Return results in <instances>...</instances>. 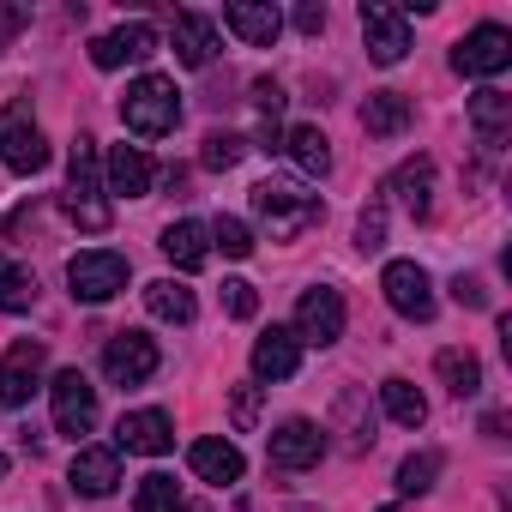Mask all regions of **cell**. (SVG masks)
Listing matches in <instances>:
<instances>
[{"label": "cell", "instance_id": "1", "mask_svg": "<svg viewBox=\"0 0 512 512\" xmlns=\"http://www.w3.org/2000/svg\"><path fill=\"white\" fill-rule=\"evenodd\" d=\"M121 121H127V133H139V139L175 133V121H181V91H175V79H163V73L133 79L127 97H121Z\"/></svg>", "mask_w": 512, "mask_h": 512}, {"label": "cell", "instance_id": "2", "mask_svg": "<svg viewBox=\"0 0 512 512\" xmlns=\"http://www.w3.org/2000/svg\"><path fill=\"white\" fill-rule=\"evenodd\" d=\"M61 205H67V217L79 223V229H91V235H103L109 229V199H103V187H97V145L91 139H73V163H67V193H61Z\"/></svg>", "mask_w": 512, "mask_h": 512}, {"label": "cell", "instance_id": "3", "mask_svg": "<svg viewBox=\"0 0 512 512\" xmlns=\"http://www.w3.org/2000/svg\"><path fill=\"white\" fill-rule=\"evenodd\" d=\"M253 211L272 223V235H302L308 223H320V199L302 193L296 181H260L253 187Z\"/></svg>", "mask_w": 512, "mask_h": 512}, {"label": "cell", "instance_id": "4", "mask_svg": "<svg viewBox=\"0 0 512 512\" xmlns=\"http://www.w3.org/2000/svg\"><path fill=\"white\" fill-rule=\"evenodd\" d=\"M0 163H7L13 175L49 169V139L37 133V121H31L25 103H7V109H0Z\"/></svg>", "mask_w": 512, "mask_h": 512}, {"label": "cell", "instance_id": "5", "mask_svg": "<svg viewBox=\"0 0 512 512\" xmlns=\"http://www.w3.org/2000/svg\"><path fill=\"white\" fill-rule=\"evenodd\" d=\"M67 284H73V296L79 302H109V296H121L127 290V260L121 253H109V247H91V253H73L67 260Z\"/></svg>", "mask_w": 512, "mask_h": 512}, {"label": "cell", "instance_id": "6", "mask_svg": "<svg viewBox=\"0 0 512 512\" xmlns=\"http://www.w3.org/2000/svg\"><path fill=\"white\" fill-rule=\"evenodd\" d=\"M362 37H368L374 67H398V61L410 55V19H404V7H386V0H362Z\"/></svg>", "mask_w": 512, "mask_h": 512}, {"label": "cell", "instance_id": "7", "mask_svg": "<svg viewBox=\"0 0 512 512\" xmlns=\"http://www.w3.org/2000/svg\"><path fill=\"white\" fill-rule=\"evenodd\" d=\"M512 67V37L500 31V25H476L458 49H452V73H464V79H494V73H506Z\"/></svg>", "mask_w": 512, "mask_h": 512}, {"label": "cell", "instance_id": "8", "mask_svg": "<svg viewBox=\"0 0 512 512\" xmlns=\"http://www.w3.org/2000/svg\"><path fill=\"white\" fill-rule=\"evenodd\" d=\"M157 338H145V332H115L109 338V350H103V374L115 380V386H145L151 374H157Z\"/></svg>", "mask_w": 512, "mask_h": 512}, {"label": "cell", "instance_id": "9", "mask_svg": "<svg viewBox=\"0 0 512 512\" xmlns=\"http://www.w3.org/2000/svg\"><path fill=\"white\" fill-rule=\"evenodd\" d=\"M49 392H55V428H61V434L79 440V434L97 428V386H91L79 368H61Z\"/></svg>", "mask_w": 512, "mask_h": 512}, {"label": "cell", "instance_id": "10", "mask_svg": "<svg viewBox=\"0 0 512 512\" xmlns=\"http://www.w3.org/2000/svg\"><path fill=\"white\" fill-rule=\"evenodd\" d=\"M380 290H386V302H392L404 320H434V284H428V272H422L416 260H392V266L380 272Z\"/></svg>", "mask_w": 512, "mask_h": 512}, {"label": "cell", "instance_id": "11", "mask_svg": "<svg viewBox=\"0 0 512 512\" xmlns=\"http://www.w3.org/2000/svg\"><path fill=\"white\" fill-rule=\"evenodd\" d=\"M37 380H43V344L37 338H19L7 356H0V404H7V410L31 404Z\"/></svg>", "mask_w": 512, "mask_h": 512}, {"label": "cell", "instance_id": "12", "mask_svg": "<svg viewBox=\"0 0 512 512\" xmlns=\"http://www.w3.org/2000/svg\"><path fill=\"white\" fill-rule=\"evenodd\" d=\"M296 338L308 344H338L344 338V296L338 290H308L296 302Z\"/></svg>", "mask_w": 512, "mask_h": 512}, {"label": "cell", "instance_id": "13", "mask_svg": "<svg viewBox=\"0 0 512 512\" xmlns=\"http://www.w3.org/2000/svg\"><path fill=\"white\" fill-rule=\"evenodd\" d=\"M151 55H157V31H151L145 19H133V25H121V31H109V37L91 43V61H97L103 73H115V67H127V61H151Z\"/></svg>", "mask_w": 512, "mask_h": 512}, {"label": "cell", "instance_id": "14", "mask_svg": "<svg viewBox=\"0 0 512 512\" xmlns=\"http://www.w3.org/2000/svg\"><path fill=\"white\" fill-rule=\"evenodd\" d=\"M320 452H326V434H320L308 416H290V422L272 434V464H278V470H308V464H320Z\"/></svg>", "mask_w": 512, "mask_h": 512}, {"label": "cell", "instance_id": "15", "mask_svg": "<svg viewBox=\"0 0 512 512\" xmlns=\"http://www.w3.org/2000/svg\"><path fill=\"white\" fill-rule=\"evenodd\" d=\"M386 193H398V205L422 223V217L434 211V157H404V163L392 169Z\"/></svg>", "mask_w": 512, "mask_h": 512}, {"label": "cell", "instance_id": "16", "mask_svg": "<svg viewBox=\"0 0 512 512\" xmlns=\"http://www.w3.org/2000/svg\"><path fill=\"white\" fill-rule=\"evenodd\" d=\"M115 446L157 458V452H169V446H175V422H169L163 410H133V416H121V422H115Z\"/></svg>", "mask_w": 512, "mask_h": 512}, {"label": "cell", "instance_id": "17", "mask_svg": "<svg viewBox=\"0 0 512 512\" xmlns=\"http://www.w3.org/2000/svg\"><path fill=\"white\" fill-rule=\"evenodd\" d=\"M121 482V452L115 446H79L73 452V488L91 494V500H109Z\"/></svg>", "mask_w": 512, "mask_h": 512}, {"label": "cell", "instance_id": "18", "mask_svg": "<svg viewBox=\"0 0 512 512\" xmlns=\"http://www.w3.org/2000/svg\"><path fill=\"white\" fill-rule=\"evenodd\" d=\"M223 25H229L241 43H253V49H272L278 31H284V13H278V7H260V0H229V7H223Z\"/></svg>", "mask_w": 512, "mask_h": 512}, {"label": "cell", "instance_id": "19", "mask_svg": "<svg viewBox=\"0 0 512 512\" xmlns=\"http://www.w3.org/2000/svg\"><path fill=\"white\" fill-rule=\"evenodd\" d=\"M302 368V338L296 332H266L260 344H253V374H260V380H290Z\"/></svg>", "mask_w": 512, "mask_h": 512}, {"label": "cell", "instance_id": "20", "mask_svg": "<svg viewBox=\"0 0 512 512\" xmlns=\"http://www.w3.org/2000/svg\"><path fill=\"white\" fill-rule=\"evenodd\" d=\"M470 127H476V139H482L488 151H500V139L512 133V97L494 91V85L476 91V97H470Z\"/></svg>", "mask_w": 512, "mask_h": 512}, {"label": "cell", "instance_id": "21", "mask_svg": "<svg viewBox=\"0 0 512 512\" xmlns=\"http://www.w3.org/2000/svg\"><path fill=\"white\" fill-rule=\"evenodd\" d=\"M187 464H193V476H205V482H217V488L241 482V470H247L229 440H193V446H187Z\"/></svg>", "mask_w": 512, "mask_h": 512}, {"label": "cell", "instance_id": "22", "mask_svg": "<svg viewBox=\"0 0 512 512\" xmlns=\"http://www.w3.org/2000/svg\"><path fill=\"white\" fill-rule=\"evenodd\" d=\"M175 55L181 67H211L217 55V25L205 13H175Z\"/></svg>", "mask_w": 512, "mask_h": 512}, {"label": "cell", "instance_id": "23", "mask_svg": "<svg viewBox=\"0 0 512 512\" xmlns=\"http://www.w3.org/2000/svg\"><path fill=\"white\" fill-rule=\"evenodd\" d=\"M157 247L169 253V266H181V272H199V266L211 260V229H199V223H169Z\"/></svg>", "mask_w": 512, "mask_h": 512}, {"label": "cell", "instance_id": "24", "mask_svg": "<svg viewBox=\"0 0 512 512\" xmlns=\"http://www.w3.org/2000/svg\"><path fill=\"white\" fill-rule=\"evenodd\" d=\"M410 127V97L404 91H374L368 103H362V133L368 139H392V133H404Z\"/></svg>", "mask_w": 512, "mask_h": 512}, {"label": "cell", "instance_id": "25", "mask_svg": "<svg viewBox=\"0 0 512 512\" xmlns=\"http://www.w3.org/2000/svg\"><path fill=\"white\" fill-rule=\"evenodd\" d=\"M145 187H151V157L133 151V145H115V151H109V193L145 199Z\"/></svg>", "mask_w": 512, "mask_h": 512}, {"label": "cell", "instance_id": "26", "mask_svg": "<svg viewBox=\"0 0 512 512\" xmlns=\"http://www.w3.org/2000/svg\"><path fill=\"white\" fill-rule=\"evenodd\" d=\"M145 308H151L157 320H175V326H187V320L199 314L193 290H187V284H175V278H157V284H145Z\"/></svg>", "mask_w": 512, "mask_h": 512}, {"label": "cell", "instance_id": "27", "mask_svg": "<svg viewBox=\"0 0 512 512\" xmlns=\"http://www.w3.org/2000/svg\"><path fill=\"white\" fill-rule=\"evenodd\" d=\"M284 103H290V97H284L278 79H253V109H260V145H266V151L284 145V127H278V121H284Z\"/></svg>", "mask_w": 512, "mask_h": 512}, {"label": "cell", "instance_id": "28", "mask_svg": "<svg viewBox=\"0 0 512 512\" xmlns=\"http://www.w3.org/2000/svg\"><path fill=\"white\" fill-rule=\"evenodd\" d=\"M380 404H386V416H392L398 428H422V422H428V398H422L410 380H398V374L380 386Z\"/></svg>", "mask_w": 512, "mask_h": 512}, {"label": "cell", "instance_id": "29", "mask_svg": "<svg viewBox=\"0 0 512 512\" xmlns=\"http://www.w3.org/2000/svg\"><path fill=\"white\" fill-rule=\"evenodd\" d=\"M31 302H37L31 266H19V260H7V253H0V314H31Z\"/></svg>", "mask_w": 512, "mask_h": 512}, {"label": "cell", "instance_id": "30", "mask_svg": "<svg viewBox=\"0 0 512 512\" xmlns=\"http://www.w3.org/2000/svg\"><path fill=\"white\" fill-rule=\"evenodd\" d=\"M440 380H446V392L452 398H476L482 392V362L470 356V350H440Z\"/></svg>", "mask_w": 512, "mask_h": 512}, {"label": "cell", "instance_id": "31", "mask_svg": "<svg viewBox=\"0 0 512 512\" xmlns=\"http://www.w3.org/2000/svg\"><path fill=\"white\" fill-rule=\"evenodd\" d=\"M284 145H290V157H296V169H302V175H326V169H332V145H326V133H320V127H296Z\"/></svg>", "mask_w": 512, "mask_h": 512}, {"label": "cell", "instance_id": "32", "mask_svg": "<svg viewBox=\"0 0 512 512\" xmlns=\"http://www.w3.org/2000/svg\"><path fill=\"white\" fill-rule=\"evenodd\" d=\"M133 512H181V482L163 476V470H151L139 482V494H133Z\"/></svg>", "mask_w": 512, "mask_h": 512}, {"label": "cell", "instance_id": "33", "mask_svg": "<svg viewBox=\"0 0 512 512\" xmlns=\"http://www.w3.org/2000/svg\"><path fill=\"white\" fill-rule=\"evenodd\" d=\"M434 476H440V452H410L398 464V494H428Z\"/></svg>", "mask_w": 512, "mask_h": 512}, {"label": "cell", "instance_id": "34", "mask_svg": "<svg viewBox=\"0 0 512 512\" xmlns=\"http://www.w3.org/2000/svg\"><path fill=\"white\" fill-rule=\"evenodd\" d=\"M241 157H247V139L241 133H205V151H199L205 169H235Z\"/></svg>", "mask_w": 512, "mask_h": 512}, {"label": "cell", "instance_id": "35", "mask_svg": "<svg viewBox=\"0 0 512 512\" xmlns=\"http://www.w3.org/2000/svg\"><path fill=\"white\" fill-rule=\"evenodd\" d=\"M211 241L229 253V260H247V253H253V229H247L241 217H217V223H211Z\"/></svg>", "mask_w": 512, "mask_h": 512}, {"label": "cell", "instance_id": "36", "mask_svg": "<svg viewBox=\"0 0 512 512\" xmlns=\"http://www.w3.org/2000/svg\"><path fill=\"white\" fill-rule=\"evenodd\" d=\"M229 416H235V428H241V434H253V428H260V386H235V398H229Z\"/></svg>", "mask_w": 512, "mask_h": 512}, {"label": "cell", "instance_id": "37", "mask_svg": "<svg viewBox=\"0 0 512 512\" xmlns=\"http://www.w3.org/2000/svg\"><path fill=\"white\" fill-rule=\"evenodd\" d=\"M223 308H229L235 320H253V314H260V296H253L247 278H229V284H223Z\"/></svg>", "mask_w": 512, "mask_h": 512}, {"label": "cell", "instance_id": "38", "mask_svg": "<svg viewBox=\"0 0 512 512\" xmlns=\"http://www.w3.org/2000/svg\"><path fill=\"white\" fill-rule=\"evenodd\" d=\"M356 241H362V253H374V247L386 241V205H380V199L356 217Z\"/></svg>", "mask_w": 512, "mask_h": 512}, {"label": "cell", "instance_id": "39", "mask_svg": "<svg viewBox=\"0 0 512 512\" xmlns=\"http://www.w3.org/2000/svg\"><path fill=\"white\" fill-rule=\"evenodd\" d=\"M338 416L350 422V446H374V422H362V398H356V392L338 398Z\"/></svg>", "mask_w": 512, "mask_h": 512}, {"label": "cell", "instance_id": "40", "mask_svg": "<svg viewBox=\"0 0 512 512\" xmlns=\"http://www.w3.org/2000/svg\"><path fill=\"white\" fill-rule=\"evenodd\" d=\"M452 296H458L464 308H488V290H482L476 278H458V284H452Z\"/></svg>", "mask_w": 512, "mask_h": 512}, {"label": "cell", "instance_id": "41", "mask_svg": "<svg viewBox=\"0 0 512 512\" xmlns=\"http://www.w3.org/2000/svg\"><path fill=\"white\" fill-rule=\"evenodd\" d=\"M296 25H302L308 37H320V31H326V7H314V0H308V7H296Z\"/></svg>", "mask_w": 512, "mask_h": 512}, {"label": "cell", "instance_id": "42", "mask_svg": "<svg viewBox=\"0 0 512 512\" xmlns=\"http://www.w3.org/2000/svg\"><path fill=\"white\" fill-rule=\"evenodd\" d=\"M25 19H31L25 7H0V37H13V31H25Z\"/></svg>", "mask_w": 512, "mask_h": 512}, {"label": "cell", "instance_id": "43", "mask_svg": "<svg viewBox=\"0 0 512 512\" xmlns=\"http://www.w3.org/2000/svg\"><path fill=\"white\" fill-rule=\"evenodd\" d=\"M482 434L488 440H506V416H482Z\"/></svg>", "mask_w": 512, "mask_h": 512}, {"label": "cell", "instance_id": "44", "mask_svg": "<svg viewBox=\"0 0 512 512\" xmlns=\"http://www.w3.org/2000/svg\"><path fill=\"white\" fill-rule=\"evenodd\" d=\"M0 476H7V458H0Z\"/></svg>", "mask_w": 512, "mask_h": 512}, {"label": "cell", "instance_id": "45", "mask_svg": "<svg viewBox=\"0 0 512 512\" xmlns=\"http://www.w3.org/2000/svg\"><path fill=\"white\" fill-rule=\"evenodd\" d=\"M380 512H398V506H380Z\"/></svg>", "mask_w": 512, "mask_h": 512}]
</instances>
